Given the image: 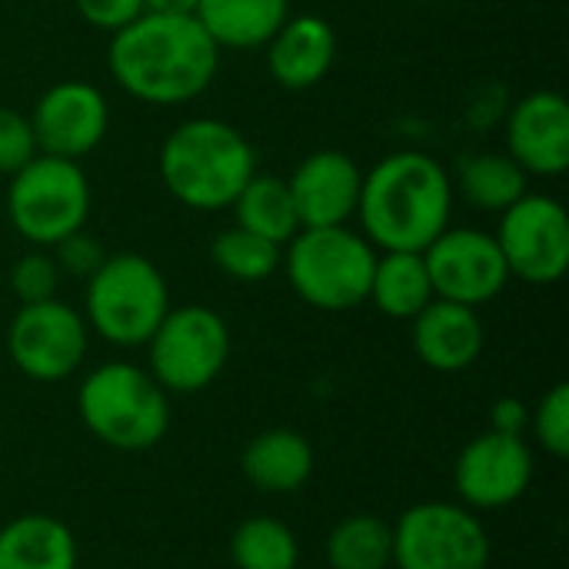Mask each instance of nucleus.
Instances as JSON below:
<instances>
[{"label":"nucleus","instance_id":"nucleus-1","mask_svg":"<svg viewBox=\"0 0 569 569\" xmlns=\"http://www.w3.org/2000/svg\"><path fill=\"white\" fill-rule=\"evenodd\" d=\"M107 67L133 100L177 107L197 100L213 83L220 47L193 13H140L110 33Z\"/></svg>","mask_w":569,"mask_h":569},{"label":"nucleus","instance_id":"nucleus-2","mask_svg":"<svg viewBox=\"0 0 569 569\" xmlns=\"http://www.w3.org/2000/svg\"><path fill=\"white\" fill-rule=\"evenodd\" d=\"M450 213L453 180L423 150L390 153L363 173L357 220L377 250L423 253L450 227Z\"/></svg>","mask_w":569,"mask_h":569},{"label":"nucleus","instance_id":"nucleus-3","mask_svg":"<svg viewBox=\"0 0 569 569\" xmlns=\"http://www.w3.org/2000/svg\"><path fill=\"white\" fill-rule=\"evenodd\" d=\"M157 170L177 203L217 213L250 183L257 173V153L237 127L217 117H190L160 143Z\"/></svg>","mask_w":569,"mask_h":569},{"label":"nucleus","instance_id":"nucleus-4","mask_svg":"<svg viewBox=\"0 0 569 569\" xmlns=\"http://www.w3.org/2000/svg\"><path fill=\"white\" fill-rule=\"evenodd\" d=\"M77 413L103 447L143 453L170 430V393L150 377V370L110 360L80 380Z\"/></svg>","mask_w":569,"mask_h":569},{"label":"nucleus","instance_id":"nucleus-5","mask_svg":"<svg viewBox=\"0 0 569 569\" xmlns=\"http://www.w3.org/2000/svg\"><path fill=\"white\" fill-rule=\"evenodd\" d=\"M377 247L347 227H307L283 250V273L290 290L313 310L343 313L370 297Z\"/></svg>","mask_w":569,"mask_h":569},{"label":"nucleus","instance_id":"nucleus-6","mask_svg":"<svg viewBox=\"0 0 569 569\" xmlns=\"http://www.w3.org/2000/svg\"><path fill=\"white\" fill-rule=\"evenodd\" d=\"M167 310L170 287L160 267L143 253H107L100 270L87 280L83 320L110 347H147Z\"/></svg>","mask_w":569,"mask_h":569},{"label":"nucleus","instance_id":"nucleus-7","mask_svg":"<svg viewBox=\"0 0 569 569\" xmlns=\"http://www.w3.org/2000/svg\"><path fill=\"white\" fill-rule=\"evenodd\" d=\"M90 180L80 160L37 153L10 177L7 217L10 227L30 243L50 250L63 237L83 230L90 217Z\"/></svg>","mask_w":569,"mask_h":569},{"label":"nucleus","instance_id":"nucleus-8","mask_svg":"<svg viewBox=\"0 0 569 569\" xmlns=\"http://www.w3.org/2000/svg\"><path fill=\"white\" fill-rule=\"evenodd\" d=\"M147 360L150 377L167 393H200L230 360V327L213 307H170L147 340Z\"/></svg>","mask_w":569,"mask_h":569},{"label":"nucleus","instance_id":"nucleus-9","mask_svg":"<svg viewBox=\"0 0 569 569\" xmlns=\"http://www.w3.org/2000/svg\"><path fill=\"white\" fill-rule=\"evenodd\" d=\"M390 527L397 569H490L493 560L483 520L463 503L423 500Z\"/></svg>","mask_w":569,"mask_h":569},{"label":"nucleus","instance_id":"nucleus-10","mask_svg":"<svg viewBox=\"0 0 569 569\" xmlns=\"http://www.w3.org/2000/svg\"><path fill=\"white\" fill-rule=\"evenodd\" d=\"M90 347V327L80 310L63 300L23 303L7 327V353L13 367L37 383H60L80 370Z\"/></svg>","mask_w":569,"mask_h":569},{"label":"nucleus","instance_id":"nucleus-11","mask_svg":"<svg viewBox=\"0 0 569 569\" xmlns=\"http://www.w3.org/2000/svg\"><path fill=\"white\" fill-rule=\"evenodd\" d=\"M493 237L510 277L533 287L563 280L569 267V217L557 197L527 190L500 213Z\"/></svg>","mask_w":569,"mask_h":569},{"label":"nucleus","instance_id":"nucleus-12","mask_svg":"<svg viewBox=\"0 0 569 569\" xmlns=\"http://www.w3.org/2000/svg\"><path fill=\"white\" fill-rule=\"evenodd\" d=\"M423 263L440 300H453L473 310L497 300L510 283L497 237L477 227H447L423 250Z\"/></svg>","mask_w":569,"mask_h":569},{"label":"nucleus","instance_id":"nucleus-13","mask_svg":"<svg viewBox=\"0 0 569 569\" xmlns=\"http://www.w3.org/2000/svg\"><path fill=\"white\" fill-rule=\"evenodd\" d=\"M533 450L523 437L480 433L453 463V490L467 510H507L533 483Z\"/></svg>","mask_w":569,"mask_h":569},{"label":"nucleus","instance_id":"nucleus-14","mask_svg":"<svg viewBox=\"0 0 569 569\" xmlns=\"http://www.w3.org/2000/svg\"><path fill=\"white\" fill-rule=\"evenodd\" d=\"M37 150L47 157L80 160L93 153L110 130V103L87 80H60L47 87L27 113Z\"/></svg>","mask_w":569,"mask_h":569},{"label":"nucleus","instance_id":"nucleus-15","mask_svg":"<svg viewBox=\"0 0 569 569\" xmlns=\"http://www.w3.org/2000/svg\"><path fill=\"white\" fill-rule=\"evenodd\" d=\"M507 153L527 177L569 170V103L557 90H533L507 113Z\"/></svg>","mask_w":569,"mask_h":569},{"label":"nucleus","instance_id":"nucleus-16","mask_svg":"<svg viewBox=\"0 0 569 569\" xmlns=\"http://www.w3.org/2000/svg\"><path fill=\"white\" fill-rule=\"evenodd\" d=\"M300 230L307 227H347L357 217L363 170L343 150H317L297 163L287 177Z\"/></svg>","mask_w":569,"mask_h":569},{"label":"nucleus","instance_id":"nucleus-17","mask_svg":"<svg viewBox=\"0 0 569 569\" xmlns=\"http://www.w3.org/2000/svg\"><path fill=\"white\" fill-rule=\"evenodd\" d=\"M410 340L423 367L437 373H460L470 370L487 343L483 320L473 307L433 297L413 320Z\"/></svg>","mask_w":569,"mask_h":569},{"label":"nucleus","instance_id":"nucleus-18","mask_svg":"<svg viewBox=\"0 0 569 569\" xmlns=\"http://www.w3.org/2000/svg\"><path fill=\"white\" fill-rule=\"evenodd\" d=\"M267 70L287 90L317 87L337 60V33L330 20L317 13H290L287 23L270 37Z\"/></svg>","mask_w":569,"mask_h":569},{"label":"nucleus","instance_id":"nucleus-19","mask_svg":"<svg viewBox=\"0 0 569 569\" xmlns=\"http://www.w3.org/2000/svg\"><path fill=\"white\" fill-rule=\"evenodd\" d=\"M317 467L313 447L300 430L273 427L257 433L240 457V473L260 493L287 497L310 483Z\"/></svg>","mask_w":569,"mask_h":569},{"label":"nucleus","instance_id":"nucleus-20","mask_svg":"<svg viewBox=\"0 0 569 569\" xmlns=\"http://www.w3.org/2000/svg\"><path fill=\"white\" fill-rule=\"evenodd\" d=\"M193 17L220 50H257L287 23L290 0H200Z\"/></svg>","mask_w":569,"mask_h":569},{"label":"nucleus","instance_id":"nucleus-21","mask_svg":"<svg viewBox=\"0 0 569 569\" xmlns=\"http://www.w3.org/2000/svg\"><path fill=\"white\" fill-rule=\"evenodd\" d=\"M0 569H77V540L50 513H23L0 527Z\"/></svg>","mask_w":569,"mask_h":569},{"label":"nucleus","instance_id":"nucleus-22","mask_svg":"<svg viewBox=\"0 0 569 569\" xmlns=\"http://www.w3.org/2000/svg\"><path fill=\"white\" fill-rule=\"evenodd\" d=\"M433 283L423 263V253L410 250H380L373 280H370V303L390 320H413L430 300Z\"/></svg>","mask_w":569,"mask_h":569},{"label":"nucleus","instance_id":"nucleus-23","mask_svg":"<svg viewBox=\"0 0 569 569\" xmlns=\"http://www.w3.org/2000/svg\"><path fill=\"white\" fill-rule=\"evenodd\" d=\"M237 227L287 247L297 233H300V220H297V207L290 197V187L283 177L273 173H253L250 183L237 193V200L230 203Z\"/></svg>","mask_w":569,"mask_h":569},{"label":"nucleus","instance_id":"nucleus-24","mask_svg":"<svg viewBox=\"0 0 569 569\" xmlns=\"http://www.w3.org/2000/svg\"><path fill=\"white\" fill-rule=\"evenodd\" d=\"M530 177L510 160V153H473L460 163L453 190L483 213H503L510 203H517L527 193Z\"/></svg>","mask_w":569,"mask_h":569},{"label":"nucleus","instance_id":"nucleus-25","mask_svg":"<svg viewBox=\"0 0 569 569\" xmlns=\"http://www.w3.org/2000/svg\"><path fill=\"white\" fill-rule=\"evenodd\" d=\"M330 569H390L393 567V527L373 513L343 517L323 543Z\"/></svg>","mask_w":569,"mask_h":569},{"label":"nucleus","instance_id":"nucleus-26","mask_svg":"<svg viewBox=\"0 0 569 569\" xmlns=\"http://www.w3.org/2000/svg\"><path fill=\"white\" fill-rule=\"evenodd\" d=\"M230 560L237 569H300V543L277 517H247L230 537Z\"/></svg>","mask_w":569,"mask_h":569},{"label":"nucleus","instance_id":"nucleus-27","mask_svg":"<svg viewBox=\"0 0 569 569\" xmlns=\"http://www.w3.org/2000/svg\"><path fill=\"white\" fill-rule=\"evenodd\" d=\"M210 260L223 277H230L237 283H263L280 270L283 247H277L243 227H230L213 237Z\"/></svg>","mask_w":569,"mask_h":569},{"label":"nucleus","instance_id":"nucleus-28","mask_svg":"<svg viewBox=\"0 0 569 569\" xmlns=\"http://www.w3.org/2000/svg\"><path fill=\"white\" fill-rule=\"evenodd\" d=\"M60 277L63 273H60L53 253L43 247H33L10 267V290L20 300V307L23 303H43V300L57 297Z\"/></svg>","mask_w":569,"mask_h":569},{"label":"nucleus","instance_id":"nucleus-29","mask_svg":"<svg viewBox=\"0 0 569 569\" xmlns=\"http://www.w3.org/2000/svg\"><path fill=\"white\" fill-rule=\"evenodd\" d=\"M530 430L537 437V443L557 457L567 460L569 457V387L567 383H553L540 403L530 410Z\"/></svg>","mask_w":569,"mask_h":569},{"label":"nucleus","instance_id":"nucleus-30","mask_svg":"<svg viewBox=\"0 0 569 569\" xmlns=\"http://www.w3.org/2000/svg\"><path fill=\"white\" fill-rule=\"evenodd\" d=\"M37 137L30 117L10 107H0V173L13 177L37 157Z\"/></svg>","mask_w":569,"mask_h":569},{"label":"nucleus","instance_id":"nucleus-31","mask_svg":"<svg viewBox=\"0 0 569 569\" xmlns=\"http://www.w3.org/2000/svg\"><path fill=\"white\" fill-rule=\"evenodd\" d=\"M50 253H53L60 273L77 277V280H90L100 270V263L107 260L103 243L97 237H90L87 230H77V233L63 237L60 243L50 247Z\"/></svg>","mask_w":569,"mask_h":569},{"label":"nucleus","instance_id":"nucleus-32","mask_svg":"<svg viewBox=\"0 0 569 569\" xmlns=\"http://www.w3.org/2000/svg\"><path fill=\"white\" fill-rule=\"evenodd\" d=\"M73 7L90 27L103 33H117L143 13V0H73Z\"/></svg>","mask_w":569,"mask_h":569},{"label":"nucleus","instance_id":"nucleus-33","mask_svg":"<svg viewBox=\"0 0 569 569\" xmlns=\"http://www.w3.org/2000/svg\"><path fill=\"white\" fill-rule=\"evenodd\" d=\"M490 430L507 437H523L530 430V407L520 397H500L490 407Z\"/></svg>","mask_w":569,"mask_h":569},{"label":"nucleus","instance_id":"nucleus-34","mask_svg":"<svg viewBox=\"0 0 569 569\" xmlns=\"http://www.w3.org/2000/svg\"><path fill=\"white\" fill-rule=\"evenodd\" d=\"M200 0H143V13H193Z\"/></svg>","mask_w":569,"mask_h":569}]
</instances>
